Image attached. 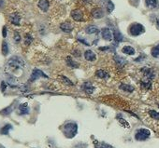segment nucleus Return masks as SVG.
I'll return each mask as SVG.
<instances>
[{"mask_svg":"<svg viewBox=\"0 0 159 148\" xmlns=\"http://www.w3.org/2000/svg\"><path fill=\"white\" fill-rule=\"evenodd\" d=\"M149 114L151 115V118H153V119H156V120H159V113L154 110H151L149 111Z\"/></svg>","mask_w":159,"mask_h":148,"instance_id":"c85d7f7f","label":"nucleus"},{"mask_svg":"<svg viewBox=\"0 0 159 148\" xmlns=\"http://www.w3.org/2000/svg\"><path fill=\"white\" fill-rule=\"evenodd\" d=\"M60 29L65 33H70L73 30V26L69 24V22H63L60 25Z\"/></svg>","mask_w":159,"mask_h":148,"instance_id":"9b49d317","label":"nucleus"},{"mask_svg":"<svg viewBox=\"0 0 159 148\" xmlns=\"http://www.w3.org/2000/svg\"><path fill=\"white\" fill-rule=\"evenodd\" d=\"M96 77H98L102 78V79H106V78H108V77H109V75L108 72H106V71L103 70V69H99V70H98V71H96Z\"/></svg>","mask_w":159,"mask_h":148,"instance_id":"f3484780","label":"nucleus"},{"mask_svg":"<svg viewBox=\"0 0 159 148\" xmlns=\"http://www.w3.org/2000/svg\"><path fill=\"white\" fill-rule=\"evenodd\" d=\"M11 112V107H8V108H6L5 110L2 111V114L3 115H8Z\"/></svg>","mask_w":159,"mask_h":148,"instance_id":"2f4dec72","label":"nucleus"},{"mask_svg":"<svg viewBox=\"0 0 159 148\" xmlns=\"http://www.w3.org/2000/svg\"><path fill=\"white\" fill-rule=\"evenodd\" d=\"M39 77H44V78H48V75L46 74H44L41 70L39 69H34L32 74H31V77H30V81H35Z\"/></svg>","mask_w":159,"mask_h":148,"instance_id":"39448f33","label":"nucleus"},{"mask_svg":"<svg viewBox=\"0 0 159 148\" xmlns=\"http://www.w3.org/2000/svg\"><path fill=\"white\" fill-rule=\"evenodd\" d=\"M82 89H83V91H84L88 94H92L95 91L94 86H93V85L91 83H89V82H85L84 84H83Z\"/></svg>","mask_w":159,"mask_h":148,"instance_id":"ddd939ff","label":"nucleus"},{"mask_svg":"<svg viewBox=\"0 0 159 148\" xmlns=\"http://www.w3.org/2000/svg\"><path fill=\"white\" fill-rule=\"evenodd\" d=\"M114 61L116 62V64L119 65V66H123V65H125L126 64V61L123 59V58L120 57V56H114Z\"/></svg>","mask_w":159,"mask_h":148,"instance_id":"393cba45","label":"nucleus"},{"mask_svg":"<svg viewBox=\"0 0 159 148\" xmlns=\"http://www.w3.org/2000/svg\"><path fill=\"white\" fill-rule=\"evenodd\" d=\"M32 41H33V37H32V35H29V34H27V35H25V37H24V43H25V45H30L31 43H32Z\"/></svg>","mask_w":159,"mask_h":148,"instance_id":"cd10ccee","label":"nucleus"},{"mask_svg":"<svg viewBox=\"0 0 159 148\" xmlns=\"http://www.w3.org/2000/svg\"><path fill=\"white\" fill-rule=\"evenodd\" d=\"M19 115H27L29 114V107L27 105V104H23L19 105Z\"/></svg>","mask_w":159,"mask_h":148,"instance_id":"4468645a","label":"nucleus"},{"mask_svg":"<svg viewBox=\"0 0 159 148\" xmlns=\"http://www.w3.org/2000/svg\"><path fill=\"white\" fill-rule=\"evenodd\" d=\"M13 38H14V41L16 43H19L21 41V35L18 32H15L14 33V37H13Z\"/></svg>","mask_w":159,"mask_h":148,"instance_id":"7c9ffc66","label":"nucleus"},{"mask_svg":"<svg viewBox=\"0 0 159 148\" xmlns=\"http://www.w3.org/2000/svg\"><path fill=\"white\" fill-rule=\"evenodd\" d=\"M67 64L69 67H72V68H78L79 64L77 62H75L71 57H67Z\"/></svg>","mask_w":159,"mask_h":148,"instance_id":"412c9836","label":"nucleus"},{"mask_svg":"<svg viewBox=\"0 0 159 148\" xmlns=\"http://www.w3.org/2000/svg\"><path fill=\"white\" fill-rule=\"evenodd\" d=\"M0 148H4V147H3L2 145H0Z\"/></svg>","mask_w":159,"mask_h":148,"instance_id":"f704fd0d","label":"nucleus"},{"mask_svg":"<svg viewBox=\"0 0 159 148\" xmlns=\"http://www.w3.org/2000/svg\"><path fill=\"white\" fill-rule=\"evenodd\" d=\"M1 51H2V54L4 56H7L10 52V48H8V44L4 40L2 42V46H1Z\"/></svg>","mask_w":159,"mask_h":148,"instance_id":"aec40b11","label":"nucleus"},{"mask_svg":"<svg viewBox=\"0 0 159 148\" xmlns=\"http://www.w3.org/2000/svg\"><path fill=\"white\" fill-rule=\"evenodd\" d=\"M151 53H152V56H153V57H154V58H158V59H159V44L157 45V46L153 47V48H152Z\"/></svg>","mask_w":159,"mask_h":148,"instance_id":"bb28decb","label":"nucleus"},{"mask_svg":"<svg viewBox=\"0 0 159 148\" xmlns=\"http://www.w3.org/2000/svg\"><path fill=\"white\" fill-rule=\"evenodd\" d=\"M120 89L123 91H127V92H132L134 91V87H132L131 85L128 84H122L120 85Z\"/></svg>","mask_w":159,"mask_h":148,"instance_id":"5701e85b","label":"nucleus"},{"mask_svg":"<svg viewBox=\"0 0 159 148\" xmlns=\"http://www.w3.org/2000/svg\"><path fill=\"white\" fill-rule=\"evenodd\" d=\"M102 3L108 12H112L114 10V5L110 0H102Z\"/></svg>","mask_w":159,"mask_h":148,"instance_id":"2eb2a0df","label":"nucleus"},{"mask_svg":"<svg viewBox=\"0 0 159 148\" xmlns=\"http://www.w3.org/2000/svg\"><path fill=\"white\" fill-rule=\"evenodd\" d=\"M24 64H25L24 61L22 59L21 57H19V56H12L8 61V68L13 70V71H17V70L23 69Z\"/></svg>","mask_w":159,"mask_h":148,"instance_id":"f257e3e1","label":"nucleus"},{"mask_svg":"<svg viewBox=\"0 0 159 148\" xmlns=\"http://www.w3.org/2000/svg\"><path fill=\"white\" fill-rule=\"evenodd\" d=\"M122 52L125 53L126 55H134L135 54V49L131 46H125L122 48Z\"/></svg>","mask_w":159,"mask_h":148,"instance_id":"dca6fc26","label":"nucleus"},{"mask_svg":"<svg viewBox=\"0 0 159 148\" xmlns=\"http://www.w3.org/2000/svg\"><path fill=\"white\" fill-rule=\"evenodd\" d=\"M92 16L95 18V19H101V18L104 17V11L102 8H94L92 10Z\"/></svg>","mask_w":159,"mask_h":148,"instance_id":"1a4fd4ad","label":"nucleus"},{"mask_svg":"<svg viewBox=\"0 0 159 148\" xmlns=\"http://www.w3.org/2000/svg\"><path fill=\"white\" fill-rule=\"evenodd\" d=\"M96 148H113V147L106 142H96Z\"/></svg>","mask_w":159,"mask_h":148,"instance_id":"a878e982","label":"nucleus"},{"mask_svg":"<svg viewBox=\"0 0 159 148\" xmlns=\"http://www.w3.org/2000/svg\"><path fill=\"white\" fill-rule=\"evenodd\" d=\"M8 19H10V21L13 25H17V26L20 25L21 17L19 14H17V13H12V14H10V17H8Z\"/></svg>","mask_w":159,"mask_h":148,"instance_id":"0eeeda50","label":"nucleus"},{"mask_svg":"<svg viewBox=\"0 0 159 148\" xmlns=\"http://www.w3.org/2000/svg\"><path fill=\"white\" fill-rule=\"evenodd\" d=\"M144 32V27L140 24H133L129 26V34L133 37H137Z\"/></svg>","mask_w":159,"mask_h":148,"instance_id":"20e7f679","label":"nucleus"},{"mask_svg":"<svg viewBox=\"0 0 159 148\" xmlns=\"http://www.w3.org/2000/svg\"><path fill=\"white\" fill-rule=\"evenodd\" d=\"M71 17L73 18L74 21H81L83 20V13L80 10H75L71 12Z\"/></svg>","mask_w":159,"mask_h":148,"instance_id":"6e6552de","label":"nucleus"},{"mask_svg":"<svg viewBox=\"0 0 159 148\" xmlns=\"http://www.w3.org/2000/svg\"><path fill=\"white\" fill-rule=\"evenodd\" d=\"M11 129H12V126L10 124H7L5 125L2 129H1V131H0V133L3 134V135H8V133H10V131H11Z\"/></svg>","mask_w":159,"mask_h":148,"instance_id":"4be33fe9","label":"nucleus"},{"mask_svg":"<svg viewBox=\"0 0 159 148\" xmlns=\"http://www.w3.org/2000/svg\"><path fill=\"white\" fill-rule=\"evenodd\" d=\"M2 35L3 37L5 38L7 37V27L6 26H3V29H2Z\"/></svg>","mask_w":159,"mask_h":148,"instance_id":"473e14b6","label":"nucleus"},{"mask_svg":"<svg viewBox=\"0 0 159 148\" xmlns=\"http://www.w3.org/2000/svg\"><path fill=\"white\" fill-rule=\"evenodd\" d=\"M85 31H86V33H87L88 35H94V34H98V33L99 32L98 28L96 27V26H95V25H90V26H88Z\"/></svg>","mask_w":159,"mask_h":148,"instance_id":"6ab92c4d","label":"nucleus"},{"mask_svg":"<svg viewBox=\"0 0 159 148\" xmlns=\"http://www.w3.org/2000/svg\"><path fill=\"white\" fill-rule=\"evenodd\" d=\"M61 78L63 79V81L66 83V84H68V85H69V86H73V82H71L70 80L68 78V77H64V75H61Z\"/></svg>","mask_w":159,"mask_h":148,"instance_id":"c756f323","label":"nucleus"},{"mask_svg":"<svg viewBox=\"0 0 159 148\" xmlns=\"http://www.w3.org/2000/svg\"><path fill=\"white\" fill-rule=\"evenodd\" d=\"M113 37L114 39H115V41L117 43L119 42H122L123 41V35L119 32V31H114V33H113Z\"/></svg>","mask_w":159,"mask_h":148,"instance_id":"b1692460","label":"nucleus"},{"mask_svg":"<svg viewBox=\"0 0 159 148\" xmlns=\"http://www.w3.org/2000/svg\"><path fill=\"white\" fill-rule=\"evenodd\" d=\"M62 131L66 137L73 138L78 132V125L75 122H67L63 126Z\"/></svg>","mask_w":159,"mask_h":148,"instance_id":"f03ea898","label":"nucleus"},{"mask_svg":"<svg viewBox=\"0 0 159 148\" xmlns=\"http://www.w3.org/2000/svg\"><path fill=\"white\" fill-rule=\"evenodd\" d=\"M101 35H102V37L105 40H107V41H112L113 38V34L112 32V30L107 27H105L101 30Z\"/></svg>","mask_w":159,"mask_h":148,"instance_id":"423d86ee","label":"nucleus"},{"mask_svg":"<svg viewBox=\"0 0 159 148\" xmlns=\"http://www.w3.org/2000/svg\"><path fill=\"white\" fill-rule=\"evenodd\" d=\"M156 26H157V28L159 29V19H158L157 21H156Z\"/></svg>","mask_w":159,"mask_h":148,"instance_id":"72a5a7b5","label":"nucleus"},{"mask_svg":"<svg viewBox=\"0 0 159 148\" xmlns=\"http://www.w3.org/2000/svg\"><path fill=\"white\" fill-rule=\"evenodd\" d=\"M145 3L149 8H156L159 6L158 0H145Z\"/></svg>","mask_w":159,"mask_h":148,"instance_id":"a211bd4d","label":"nucleus"},{"mask_svg":"<svg viewBox=\"0 0 159 148\" xmlns=\"http://www.w3.org/2000/svg\"><path fill=\"white\" fill-rule=\"evenodd\" d=\"M50 3L48 0H39L38 2V8H40L42 11H47L49 10Z\"/></svg>","mask_w":159,"mask_h":148,"instance_id":"f8f14e48","label":"nucleus"},{"mask_svg":"<svg viewBox=\"0 0 159 148\" xmlns=\"http://www.w3.org/2000/svg\"><path fill=\"white\" fill-rule=\"evenodd\" d=\"M151 132L146 129H139L136 131L135 134V139L137 141H145L150 137Z\"/></svg>","mask_w":159,"mask_h":148,"instance_id":"7ed1b4c3","label":"nucleus"},{"mask_svg":"<svg viewBox=\"0 0 159 148\" xmlns=\"http://www.w3.org/2000/svg\"><path fill=\"white\" fill-rule=\"evenodd\" d=\"M84 58H85V60L88 61V62H94L96 59V56L94 51H92V50H90V49H88V50H86L84 52Z\"/></svg>","mask_w":159,"mask_h":148,"instance_id":"9d476101","label":"nucleus"}]
</instances>
